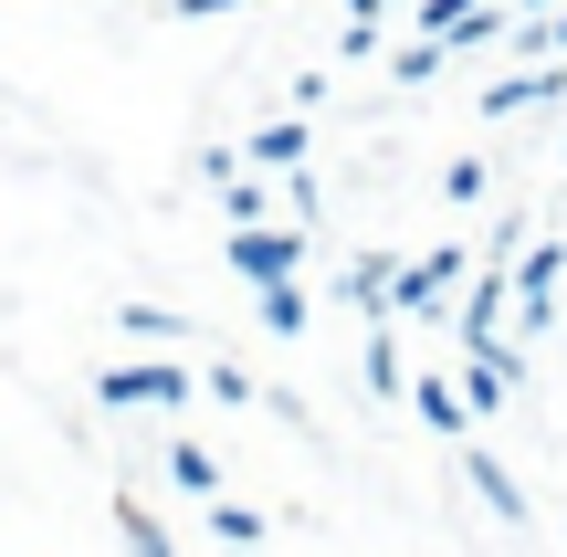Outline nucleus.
Listing matches in <instances>:
<instances>
[{
    "mask_svg": "<svg viewBox=\"0 0 567 557\" xmlns=\"http://www.w3.org/2000/svg\"><path fill=\"white\" fill-rule=\"evenodd\" d=\"M221 11H243V0H179V21H221Z\"/></svg>",
    "mask_w": 567,
    "mask_h": 557,
    "instance_id": "nucleus-23",
    "label": "nucleus"
},
{
    "mask_svg": "<svg viewBox=\"0 0 567 557\" xmlns=\"http://www.w3.org/2000/svg\"><path fill=\"white\" fill-rule=\"evenodd\" d=\"M210 537H221V547H264V516H252V505H231V495H210Z\"/></svg>",
    "mask_w": 567,
    "mask_h": 557,
    "instance_id": "nucleus-16",
    "label": "nucleus"
},
{
    "mask_svg": "<svg viewBox=\"0 0 567 557\" xmlns=\"http://www.w3.org/2000/svg\"><path fill=\"white\" fill-rule=\"evenodd\" d=\"M463 243H431L421 252V264H400V274H389V316H400V327H442V316H452V295H463Z\"/></svg>",
    "mask_w": 567,
    "mask_h": 557,
    "instance_id": "nucleus-1",
    "label": "nucleus"
},
{
    "mask_svg": "<svg viewBox=\"0 0 567 557\" xmlns=\"http://www.w3.org/2000/svg\"><path fill=\"white\" fill-rule=\"evenodd\" d=\"M368 53H389V21H379V11H347V32H337V63H368Z\"/></svg>",
    "mask_w": 567,
    "mask_h": 557,
    "instance_id": "nucleus-18",
    "label": "nucleus"
},
{
    "mask_svg": "<svg viewBox=\"0 0 567 557\" xmlns=\"http://www.w3.org/2000/svg\"><path fill=\"white\" fill-rule=\"evenodd\" d=\"M557 53H567V0H557Z\"/></svg>",
    "mask_w": 567,
    "mask_h": 557,
    "instance_id": "nucleus-25",
    "label": "nucleus"
},
{
    "mask_svg": "<svg viewBox=\"0 0 567 557\" xmlns=\"http://www.w3.org/2000/svg\"><path fill=\"white\" fill-rule=\"evenodd\" d=\"M389 274H400V264H389V252H347L337 295H347V306H358V316H389Z\"/></svg>",
    "mask_w": 567,
    "mask_h": 557,
    "instance_id": "nucleus-10",
    "label": "nucleus"
},
{
    "mask_svg": "<svg viewBox=\"0 0 567 557\" xmlns=\"http://www.w3.org/2000/svg\"><path fill=\"white\" fill-rule=\"evenodd\" d=\"M484 189H494L484 158H452V168H442V200H484Z\"/></svg>",
    "mask_w": 567,
    "mask_h": 557,
    "instance_id": "nucleus-20",
    "label": "nucleus"
},
{
    "mask_svg": "<svg viewBox=\"0 0 567 557\" xmlns=\"http://www.w3.org/2000/svg\"><path fill=\"white\" fill-rule=\"evenodd\" d=\"M463 11H473V0H421V32H431V42H452V32H463Z\"/></svg>",
    "mask_w": 567,
    "mask_h": 557,
    "instance_id": "nucleus-22",
    "label": "nucleus"
},
{
    "mask_svg": "<svg viewBox=\"0 0 567 557\" xmlns=\"http://www.w3.org/2000/svg\"><path fill=\"white\" fill-rule=\"evenodd\" d=\"M505 53L515 63H557V11H515L505 21Z\"/></svg>",
    "mask_w": 567,
    "mask_h": 557,
    "instance_id": "nucleus-13",
    "label": "nucleus"
},
{
    "mask_svg": "<svg viewBox=\"0 0 567 557\" xmlns=\"http://www.w3.org/2000/svg\"><path fill=\"white\" fill-rule=\"evenodd\" d=\"M231 274H243V285L305 274V221H243V231H231Z\"/></svg>",
    "mask_w": 567,
    "mask_h": 557,
    "instance_id": "nucleus-3",
    "label": "nucleus"
},
{
    "mask_svg": "<svg viewBox=\"0 0 567 557\" xmlns=\"http://www.w3.org/2000/svg\"><path fill=\"white\" fill-rule=\"evenodd\" d=\"M463 484H473V495H484L505 526H526V516H536V505H526V484L505 474V453H484V442H463Z\"/></svg>",
    "mask_w": 567,
    "mask_h": 557,
    "instance_id": "nucleus-6",
    "label": "nucleus"
},
{
    "mask_svg": "<svg viewBox=\"0 0 567 557\" xmlns=\"http://www.w3.org/2000/svg\"><path fill=\"white\" fill-rule=\"evenodd\" d=\"M200 379L179 358H126V369H95V411H189Z\"/></svg>",
    "mask_w": 567,
    "mask_h": 557,
    "instance_id": "nucleus-2",
    "label": "nucleus"
},
{
    "mask_svg": "<svg viewBox=\"0 0 567 557\" xmlns=\"http://www.w3.org/2000/svg\"><path fill=\"white\" fill-rule=\"evenodd\" d=\"M567 274V243H526V264H515V295H557Z\"/></svg>",
    "mask_w": 567,
    "mask_h": 557,
    "instance_id": "nucleus-17",
    "label": "nucleus"
},
{
    "mask_svg": "<svg viewBox=\"0 0 567 557\" xmlns=\"http://www.w3.org/2000/svg\"><path fill=\"white\" fill-rule=\"evenodd\" d=\"M347 11H379V21H389V11H400V0H347Z\"/></svg>",
    "mask_w": 567,
    "mask_h": 557,
    "instance_id": "nucleus-24",
    "label": "nucleus"
},
{
    "mask_svg": "<svg viewBox=\"0 0 567 557\" xmlns=\"http://www.w3.org/2000/svg\"><path fill=\"white\" fill-rule=\"evenodd\" d=\"M126 337H147V348H179L189 316H168V306H126Z\"/></svg>",
    "mask_w": 567,
    "mask_h": 557,
    "instance_id": "nucleus-19",
    "label": "nucleus"
},
{
    "mask_svg": "<svg viewBox=\"0 0 567 557\" xmlns=\"http://www.w3.org/2000/svg\"><path fill=\"white\" fill-rule=\"evenodd\" d=\"M536 105H567V74H557V63H526V74H494L484 84V116H536Z\"/></svg>",
    "mask_w": 567,
    "mask_h": 557,
    "instance_id": "nucleus-5",
    "label": "nucleus"
},
{
    "mask_svg": "<svg viewBox=\"0 0 567 557\" xmlns=\"http://www.w3.org/2000/svg\"><path fill=\"white\" fill-rule=\"evenodd\" d=\"M116 537H126V557H179V547H168V526L147 516L137 495H116Z\"/></svg>",
    "mask_w": 567,
    "mask_h": 557,
    "instance_id": "nucleus-14",
    "label": "nucleus"
},
{
    "mask_svg": "<svg viewBox=\"0 0 567 557\" xmlns=\"http://www.w3.org/2000/svg\"><path fill=\"white\" fill-rule=\"evenodd\" d=\"M252 306H264V327H274V337H305V316H316V306H305V274H274V285H252Z\"/></svg>",
    "mask_w": 567,
    "mask_h": 557,
    "instance_id": "nucleus-12",
    "label": "nucleus"
},
{
    "mask_svg": "<svg viewBox=\"0 0 567 557\" xmlns=\"http://www.w3.org/2000/svg\"><path fill=\"white\" fill-rule=\"evenodd\" d=\"M505 295H515V274H505V264L463 274V306H452V327H463V348H494V337H505Z\"/></svg>",
    "mask_w": 567,
    "mask_h": 557,
    "instance_id": "nucleus-4",
    "label": "nucleus"
},
{
    "mask_svg": "<svg viewBox=\"0 0 567 557\" xmlns=\"http://www.w3.org/2000/svg\"><path fill=\"white\" fill-rule=\"evenodd\" d=\"M526 11H557V0H526Z\"/></svg>",
    "mask_w": 567,
    "mask_h": 557,
    "instance_id": "nucleus-26",
    "label": "nucleus"
},
{
    "mask_svg": "<svg viewBox=\"0 0 567 557\" xmlns=\"http://www.w3.org/2000/svg\"><path fill=\"white\" fill-rule=\"evenodd\" d=\"M210 400H231V411H252V369H200Z\"/></svg>",
    "mask_w": 567,
    "mask_h": 557,
    "instance_id": "nucleus-21",
    "label": "nucleus"
},
{
    "mask_svg": "<svg viewBox=\"0 0 567 557\" xmlns=\"http://www.w3.org/2000/svg\"><path fill=\"white\" fill-rule=\"evenodd\" d=\"M358 390L368 400H410V379H400V316H379V337H368V358H358Z\"/></svg>",
    "mask_w": 567,
    "mask_h": 557,
    "instance_id": "nucleus-9",
    "label": "nucleus"
},
{
    "mask_svg": "<svg viewBox=\"0 0 567 557\" xmlns=\"http://www.w3.org/2000/svg\"><path fill=\"white\" fill-rule=\"evenodd\" d=\"M410 411H421L442 442H463V432H473V400H463V379H442V369H421V379H410Z\"/></svg>",
    "mask_w": 567,
    "mask_h": 557,
    "instance_id": "nucleus-8",
    "label": "nucleus"
},
{
    "mask_svg": "<svg viewBox=\"0 0 567 557\" xmlns=\"http://www.w3.org/2000/svg\"><path fill=\"white\" fill-rule=\"evenodd\" d=\"M168 484H179V495H200V505H210V495H221V453H210V442H189V432H179V442H168Z\"/></svg>",
    "mask_w": 567,
    "mask_h": 557,
    "instance_id": "nucleus-11",
    "label": "nucleus"
},
{
    "mask_svg": "<svg viewBox=\"0 0 567 557\" xmlns=\"http://www.w3.org/2000/svg\"><path fill=\"white\" fill-rule=\"evenodd\" d=\"M442 63H452V42H431V32H410L400 53H389V74H400V84H431V74H442Z\"/></svg>",
    "mask_w": 567,
    "mask_h": 557,
    "instance_id": "nucleus-15",
    "label": "nucleus"
},
{
    "mask_svg": "<svg viewBox=\"0 0 567 557\" xmlns=\"http://www.w3.org/2000/svg\"><path fill=\"white\" fill-rule=\"evenodd\" d=\"M305 147H316V126H305V116H274V126H252V137H243V168L284 179V168H305Z\"/></svg>",
    "mask_w": 567,
    "mask_h": 557,
    "instance_id": "nucleus-7",
    "label": "nucleus"
}]
</instances>
